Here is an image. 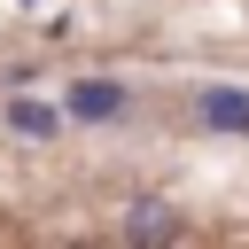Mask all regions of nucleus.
Returning <instances> with one entry per match:
<instances>
[{"label": "nucleus", "instance_id": "1", "mask_svg": "<svg viewBox=\"0 0 249 249\" xmlns=\"http://www.w3.org/2000/svg\"><path fill=\"white\" fill-rule=\"evenodd\" d=\"M124 101H132V93H124L117 78H78L62 109H70L78 124H117V117H124Z\"/></svg>", "mask_w": 249, "mask_h": 249}, {"label": "nucleus", "instance_id": "2", "mask_svg": "<svg viewBox=\"0 0 249 249\" xmlns=\"http://www.w3.org/2000/svg\"><path fill=\"white\" fill-rule=\"evenodd\" d=\"M171 233H179V210H171V202L140 195V202L124 210V241H132V249H171Z\"/></svg>", "mask_w": 249, "mask_h": 249}, {"label": "nucleus", "instance_id": "3", "mask_svg": "<svg viewBox=\"0 0 249 249\" xmlns=\"http://www.w3.org/2000/svg\"><path fill=\"white\" fill-rule=\"evenodd\" d=\"M202 124H218V132H249V93H241V86H210V93H202Z\"/></svg>", "mask_w": 249, "mask_h": 249}, {"label": "nucleus", "instance_id": "4", "mask_svg": "<svg viewBox=\"0 0 249 249\" xmlns=\"http://www.w3.org/2000/svg\"><path fill=\"white\" fill-rule=\"evenodd\" d=\"M8 132H23V140H54V132H62V117H54L47 101L16 93V101H8Z\"/></svg>", "mask_w": 249, "mask_h": 249}, {"label": "nucleus", "instance_id": "5", "mask_svg": "<svg viewBox=\"0 0 249 249\" xmlns=\"http://www.w3.org/2000/svg\"><path fill=\"white\" fill-rule=\"evenodd\" d=\"M70 249H86V241H70Z\"/></svg>", "mask_w": 249, "mask_h": 249}]
</instances>
